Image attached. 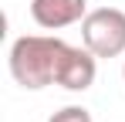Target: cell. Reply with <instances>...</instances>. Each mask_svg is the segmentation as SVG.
I'll return each instance as SVG.
<instances>
[{"mask_svg":"<svg viewBox=\"0 0 125 122\" xmlns=\"http://www.w3.org/2000/svg\"><path fill=\"white\" fill-rule=\"evenodd\" d=\"M31 17L44 31H61L88 17V0H31Z\"/></svg>","mask_w":125,"mask_h":122,"instance_id":"3957f363","label":"cell"},{"mask_svg":"<svg viewBox=\"0 0 125 122\" xmlns=\"http://www.w3.org/2000/svg\"><path fill=\"white\" fill-rule=\"evenodd\" d=\"M122 78H125V64H122Z\"/></svg>","mask_w":125,"mask_h":122,"instance_id":"8992f818","label":"cell"},{"mask_svg":"<svg viewBox=\"0 0 125 122\" xmlns=\"http://www.w3.org/2000/svg\"><path fill=\"white\" fill-rule=\"evenodd\" d=\"M81 41L95 58L125 54V14L115 7L88 10V17L81 20Z\"/></svg>","mask_w":125,"mask_h":122,"instance_id":"7a4b0ae2","label":"cell"},{"mask_svg":"<svg viewBox=\"0 0 125 122\" xmlns=\"http://www.w3.org/2000/svg\"><path fill=\"white\" fill-rule=\"evenodd\" d=\"M95 75H98L95 54H91L88 48H71L68 58H64V68H61L58 85L68 88V92H84V88L95 85Z\"/></svg>","mask_w":125,"mask_h":122,"instance_id":"277c9868","label":"cell"},{"mask_svg":"<svg viewBox=\"0 0 125 122\" xmlns=\"http://www.w3.org/2000/svg\"><path fill=\"white\" fill-rule=\"evenodd\" d=\"M71 44L61 37H51V34H24L10 44V78L17 81L27 92H41L47 85H58L61 78L64 58H68Z\"/></svg>","mask_w":125,"mask_h":122,"instance_id":"6da1fadb","label":"cell"},{"mask_svg":"<svg viewBox=\"0 0 125 122\" xmlns=\"http://www.w3.org/2000/svg\"><path fill=\"white\" fill-rule=\"evenodd\" d=\"M47 122H91V112L84 105H64L61 112H54Z\"/></svg>","mask_w":125,"mask_h":122,"instance_id":"5b68a950","label":"cell"}]
</instances>
